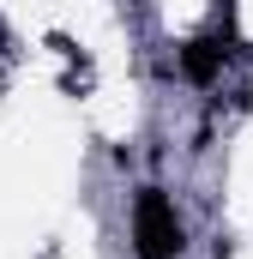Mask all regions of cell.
<instances>
[{"label": "cell", "instance_id": "6da1fadb", "mask_svg": "<svg viewBox=\"0 0 253 259\" xmlns=\"http://www.w3.org/2000/svg\"><path fill=\"white\" fill-rule=\"evenodd\" d=\"M187 229L175 217V199L163 187H139L133 193V259H181Z\"/></svg>", "mask_w": 253, "mask_h": 259}, {"label": "cell", "instance_id": "7a4b0ae2", "mask_svg": "<svg viewBox=\"0 0 253 259\" xmlns=\"http://www.w3.org/2000/svg\"><path fill=\"white\" fill-rule=\"evenodd\" d=\"M235 49L223 42V36H187L181 49H175V66H181V78L199 84V91H211L217 78H223V61H229Z\"/></svg>", "mask_w": 253, "mask_h": 259}, {"label": "cell", "instance_id": "3957f363", "mask_svg": "<svg viewBox=\"0 0 253 259\" xmlns=\"http://www.w3.org/2000/svg\"><path fill=\"white\" fill-rule=\"evenodd\" d=\"M0 42H6V24H0Z\"/></svg>", "mask_w": 253, "mask_h": 259}]
</instances>
